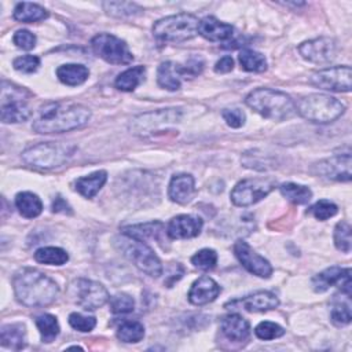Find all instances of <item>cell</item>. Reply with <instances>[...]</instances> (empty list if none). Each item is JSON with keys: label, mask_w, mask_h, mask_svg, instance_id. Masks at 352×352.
Listing matches in <instances>:
<instances>
[{"label": "cell", "mask_w": 352, "mask_h": 352, "mask_svg": "<svg viewBox=\"0 0 352 352\" xmlns=\"http://www.w3.org/2000/svg\"><path fill=\"white\" fill-rule=\"evenodd\" d=\"M91 118V110L78 103L48 102L37 110L32 128L37 133H63L82 128Z\"/></svg>", "instance_id": "cell-1"}, {"label": "cell", "mask_w": 352, "mask_h": 352, "mask_svg": "<svg viewBox=\"0 0 352 352\" xmlns=\"http://www.w3.org/2000/svg\"><path fill=\"white\" fill-rule=\"evenodd\" d=\"M16 300L25 307H45L55 301L59 287L50 276L36 268H22L12 278Z\"/></svg>", "instance_id": "cell-2"}, {"label": "cell", "mask_w": 352, "mask_h": 352, "mask_svg": "<svg viewBox=\"0 0 352 352\" xmlns=\"http://www.w3.org/2000/svg\"><path fill=\"white\" fill-rule=\"evenodd\" d=\"M245 103L261 117L274 121L292 118L297 113L293 99L287 94L272 88L253 89L245 98Z\"/></svg>", "instance_id": "cell-3"}, {"label": "cell", "mask_w": 352, "mask_h": 352, "mask_svg": "<svg viewBox=\"0 0 352 352\" xmlns=\"http://www.w3.org/2000/svg\"><path fill=\"white\" fill-rule=\"evenodd\" d=\"M76 151V146L65 142H41L22 153L25 164L38 169H52L63 165Z\"/></svg>", "instance_id": "cell-4"}, {"label": "cell", "mask_w": 352, "mask_h": 352, "mask_svg": "<svg viewBox=\"0 0 352 352\" xmlns=\"http://www.w3.org/2000/svg\"><path fill=\"white\" fill-rule=\"evenodd\" d=\"M296 111L311 122L329 124L344 114L345 106L330 95L311 94L298 100Z\"/></svg>", "instance_id": "cell-5"}, {"label": "cell", "mask_w": 352, "mask_h": 352, "mask_svg": "<svg viewBox=\"0 0 352 352\" xmlns=\"http://www.w3.org/2000/svg\"><path fill=\"white\" fill-rule=\"evenodd\" d=\"M114 243L117 249L142 272L153 278H158L162 274V264L158 256L144 241L121 232V236L116 238Z\"/></svg>", "instance_id": "cell-6"}, {"label": "cell", "mask_w": 352, "mask_h": 352, "mask_svg": "<svg viewBox=\"0 0 352 352\" xmlns=\"http://www.w3.org/2000/svg\"><path fill=\"white\" fill-rule=\"evenodd\" d=\"M199 21L195 15L180 12L165 16L153 25V34L164 43H182L197 36Z\"/></svg>", "instance_id": "cell-7"}, {"label": "cell", "mask_w": 352, "mask_h": 352, "mask_svg": "<svg viewBox=\"0 0 352 352\" xmlns=\"http://www.w3.org/2000/svg\"><path fill=\"white\" fill-rule=\"evenodd\" d=\"M67 294L74 304L85 311H95L110 300L109 292L102 283L85 278L74 279L67 287Z\"/></svg>", "instance_id": "cell-8"}, {"label": "cell", "mask_w": 352, "mask_h": 352, "mask_svg": "<svg viewBox=\"0 0 352 352\" xmlns=\"http://www.w3.org/2000/svg\"><path fill=\"white\" fill-rule=\"evenodd\" d=\"M25 94L26 89L16 87L7 81H3L1 85V121L6 124L10 122H23L32 116V110L26 103Z\"/></svg>", "instance_id": "cell-9"}, {"label": "cell", "mask_w": 352, "mask_h": 352, "mask_svg": "<svg viewBox=\"0 0 352 352\" xmlns=\"http://www.w3.org/2000/svg\"><path fill=\"white\" fill-rule=\"evenodd\" d=\"M204 69V60L201 58H191L186 65L175 63L172 60L164 62L158 66L157 81L158 85L168 91H177L182 84L183 77L192 78L198 76Z\"/></svg>", "instance_id": "cell-10"}, {"label": "cell", "mask_w": 352, "mask_h": 352, "mask_svg": "<svg viewBox=\"0 0 352 352\" xmlns=\"http://www.w3.org/2000/svg\"><path fill=\"white\" fill-rule=\"evenodd\" d=\"M92 51L111 65H128L133 60L126 43L110 33H99L91 40Z\"/></svg>", "instance_id": "cell-11"}, {"label": "cell", "mask_w": 352, "mask_h": 352, "mask_svg": "<svg viewBox=\"0 0 352 352\" xmlns=\"http://www.w3.org/2000/svg\"><path fill=\"white\" fill-rule=\"evenodd\" d=\"M275 188V180L270 177H249L241 180L231 191V201L236 206H250Z\"/></svg>", "instance_id": "cell-12"}, {"label": "cell", "mask_w": 352, "mask_h": 352, "mask_svg": "<svg viewBox=\"0 0 352 352\" xmlns=\"http://www.w3.org/2000/svg\"><path fill=\"white\" fill-rule=\"evenodd\" d=\"M309 82L320 89L334 92H349L352 87V70L349 66H333L315 72Z\"/></svg>", "instance_id": "cell-13"}, {"label": "cell", "mask_w": 352, "mask_h": 352, "mask_svg": "<svg viewBox=\"0 0 352 352\" xmlns=\"http://www.w3.org/2000/svg\"><path fill=\"white\" fill-rule=\"evenodd\" d=\"M182 117L180 109H161L151 113H144L135 117L129 125L131 131L136 135H146L157 131L161 125L177 122Z\"/></svg>", "instance_id": "cell-14"}, {"label": "cell", "mask_w": 352, "mask_h": 352, "mask_svg": "<svg viewBox=\"0 0 352 352\" xmlns=\"http://www.w3.org/2000/svg\"><path fill=\"white\" fill-rule=\"evenodd\" d=\"M338 285L341 292L351 297L352 280H351V268H341L333 265L330 268L323 270L312 278V289L316 293H323L329 287Z\"/></svg>", "instance_id": "cell-15"}, {"label": "cell", "mask_w": 352, "mask_h": 352, "mask_svg": "<svg viewBox=\"0 0 352 352\" xmlns=\"http://www.w3.org/2000/svg\"><path fill=\"white\" fill-rule=\"evenodd\" d=\"M315 175L337 180V182H349L351 180V154H337L330 158L322 160L312 166Z\"/></svg>", "instance_id": "cell-16"}, {"label": "cell", "mask_w": 352, "mask_h": 352, "mask_svg": "<svg viewBox=\"0 0 352 352\" xmlns=\"http://www.w3.org/2000/svg\"><path fill=\"white\" fill-rule=\"evenodd\" d=\"M234 253L239 263L253 275L260 278H270L272 274V267L268 260L256 253L249 243L239 239L234 243Z\"/></svg>", "instance_id": "cell-17"}, {"label": "cell", "mask_w": 352, "mask_h": 352, "mask_svg": "<svg viewBox=\"0 0 352 352\" xmlns=\"http://www.w3.org/2000/svg\"><path fill=\"white\" fill-rule=\"evenodd\" d=\"M300 55L312 63H327L337 52V44L330 37H318L302 43L298 47Z\"/></svg>", "instance_id": "cell-18"}, {"label": "cell", "mask_w": 352, "mask_h": 352, "mask_svg": "<svg viewBox=\"0 0 352 352\" xmlns=\"http://www.w3.org/2000/svg\"><path fill=\"white\" fill-rule=\"evenodd\" d=\"M204 221L191 214H179L170 219L166 227V234L170 239H188L199 235Z\"/></svg>", "instance_id": "cell-19"}, {"label": "cell", "mask_w": 352, "mask_h": 352, "mask_svg": "<svg viewBox=\"0 0 352 352\" xmlns=\"http://www.w3.org/2000/svg\"><path fill=\"white\" fill-rule=\"evenodd\" d=\"M226 305L242 308L248 312H264V311L276 308L279 305V298L272 292L261 290V292H256L253 294L245 296L239 300L230 301Z\"/></svg>", "instance_id": "cell-20"}, {"label": "cell", "mask_w": 352, "mask_h": 352, "mask_svg": "<svg viewBox=\"0 0 352 352\" xmlns=\"http://www.w3.org/2000/svg\"><path fill=\"white\" fill-rule=\"evenodd\" d=\"M220 330L223 336L235 344H245L250 336L249 322L238 314H228L220 320Z\"/></svg>", "instance_id": "cell-21"}, {"label": "cell", "mask_w": 352, "mask_h": 352, "mask_svg": "<svg viewBox=\"0 0 352 352\" xmlns=\"http://www.w3.org/2000/svg\"><path fill=\"white\" fill-rule=\"evenodd\" d=\"M220 292L221 287L219 283L210 276L204 275L191 285L188 292V301L194 305H205L214 301Z\"/></svg>", "instance_id": "cell-22"}, {"label": "cell", "mask_w": 352, "mask_h": 352, "mask_svg": "<svg viewBox=\"0 0 352 352\" xmlns=\"http://www.w3.org/2000/svg\"><path fill=\"white\" fill-rule=\"evenodd\" d=\"M168 195L170 201L186 205L195 195V182L194 177L188 173H180L172 176L168 187Z\"/></svg>", "instance_id": "cell-23"}, {"label": "cell", "mask_w": 352, "mask_h": 352, "mask_svg": "<svg viewBox=\"0 0 352 352\" xmlns=\"http://www.w3.org/2000/svg\"><path fill=\"white\" fill-rule=\"evenodd\" d=\"M198 33L209 41H226L232 37L234 28L214 16H206L199 21Z\"/></svg>", "instance_id": "cell-24"}, {"label": "cell", "mask_w": 352, "mask_h": 352, "mask_svg": "<svg viewBox=\"0 0 352 352\" xmlns=\"http://www.w3.org/2000/svg\"><path fill=\"white\" fill-rule=\"evenodd\" d=\"M1 345L12 351H21L26 346V330L22 323H8L0 330Z\"/></svg>", "instance_id": "cell-25"}, {"label": "cell", "mask_w": 352, "mask_h": 352, "mask_svg": "<svg viewBox=\"0 0 352 352\" xmlns=\"http://www.w3.org/2000/svg\"><path fill=\"white\" fill-rule=\"evenodd\" d=\"M107 180V172L106 170H96L91 175L78 177L74 182L76 190L85 198H94L99 190L104 186Z\"/></svg>", "instance_id": "cell-26"}, {"label": "cell", "mask_w": 352, "mask_h": 352, "mask_svg": "<svg viewBox=\"0 0 352 352\" xmlns=\"http://www.w3.org/2000/svg\"><path fill=\"white\" fill-rule=\"evenodd\" d=\"M88 76V67L80 63H66L56 69V77L59 78V81L69 87H76L85 82Z\"/></svg>", "instance_id": "cell-27"}, {"label": "cell", "mask_w": 352, "mask_h": 352, "mask_svg": "<svg viewBox=\"0 0 352 352\" xmlns=\"http://www.w3.org/2000/svg\"><path fill=\"white\" fill-rule=\"evenodd\" d=\"M125 235L138 238L140 241L153 238L157 241H161V235L165 232V227L160 221H150L144 224H135V226H126L121 231Z\"/></svg>", "instance_id": "cell-28"}, {"label": "cell", "mask_w": 352, "mask_h": 352, "mask_svg": "<svg viewBox=\"0 0 352 352\" xmlns=\"http://www.w3.org/2000/svg\"><path fill=\"white\" fill-rule=\"evenodd\" d=\"M15 206L18 212L26 219H34L43 212L41 199L30 191L18 192L15 197Z\"/></svg>", "instance_id": "cell-29"}, {"label": "cell", "mask_w": 352, "mask_h": 352, "mask_svg": "<svg viewBox=\"0 0 352 352\" xmlns=\"http://www.w3.org/2000/svg\"><path fill=\"white\" fill-rule=\"evenodd\" d=\"M14 19L19 21V22H26V23H32V22H37V21H43L45 18H48V11L36 4V3H18L14 8L12 12Z\"/></svg>", "instance_id": "cell-30"}, {"label": "cell", "mask_w": 352, "mask_h": 352, "mask_svg": "<svg viewBox=\"0 0 352 352\" xmlns=\"http://www.w3.org/2000/svg\"><path fill=\"white\" fill-rule=\"evenodd\" d=\"M144 76H146L144 66H133V67H129V69L124 70L122 73H120L114 81V85L120 91L131 92L138 85H140L143 82Z\"/></svg>", "instance_id": "cell-31"}, {"label": "cell", "mask_w": 352, "mask_h": 352, "mask_svg": "<svg viewBox=\"0 0 352 352\" xmlns=\"http://www.w3.org/2000/svg\"><path fill=\"white\" fill-rule=\"evenodd\" d=\"M239 63L243 70L246 72H254V73H261L267 70V60L263 54L250 50V48H243L241 50L239 55Z\"/></svg>", "instance_id": "cell-32"}, {"label": "cell", "mask_w": 352, "mask_h": 352, "mask_svg": "<svg viewBox=\"0 0 352 352\" xmlns=\"http://www.w3.org/2000/svg\"><path fill=\"white\" fill-rule=\"evenodd\" d=\"M280 194L290 202L296 204V205H304L307 202H309V199L312 198V191L309 190V187L302 186V184H297V183H283L280 187Z\"/></svg>", "instance_id": "cell-33"}, {"label": "cell", "mask_w": 352, "mask_h": 352, "mask_svg": "<svg viewBox=\"0 0 352 352\" xmlns=\"http://www.w3.org/2000/svg\"><path fill=\"white\" fill-rule=\"evenodd\" d=\"M34 260L37 263L48 264V265H63L69 260V254L62 248L45 246L36 250Z\"/></svg>", "instance_id": "cell-34"}, {"label": "cell", "mask_w": 352, "mask_h": 352, "mask_svg": "<svg viewBox=\"0 0 352 352\" xmlns=\"http://www.w3.org/2000/svg\"><path fill=\"white\" fill-rule=\"evenodd\" d=\"M36 326L40 331L41 341L43 342H52L56 336L59 334V323L58 319L54 315L50 314H43L36 318Z\"/></svg>", "instance_id": "cell-35"}, {"label": "cell", "mask_w": 352, "mask_h": 352, "mask_svg": "<svg viewBox=\"0 0 352 352\" xmlns=\"http://www.w3.org/2000/svg\"><path fill=\"white\" fill-rule=\"evenodd\" d=\"M117 337L122 342H139L144 337V327L138 320H126L118 327Z\"/></svg>", "instance_id": "cell-36"}, {"label": "cell", "mask_w": 352, "mask_h": 352, "mask_svg": "<svg viewBox=\"0 0 352 352\" xmlns=\"http://www.w3.org/2000/svg\"><path fill=\"white\" fill-rule=\"evenodd\" d=\"M103 8L109 15L118 18L139 15L143 11L136 3L131 1H104Z\"/></svg>", "instance_id": "cell-37"}, {"label": "cell", "mask_w": 352, "mask_h": 352, "mask_svg": "<svg viewBox=\"0 0 352 352\" xmlns=\"http://www.w3.org/2000/svg\"><path fill=\"white\" fill-rule=\"evenodd\" d=\"M330 318H331V322L337 326L348 324L352 319L349 301H341V300L334 298L331 308H330Z\"/></svg>", "instance_id": "cell-38"}, {"label": "cell", "mask_w": 352, "mask_h": 352, "mask_svg": "<svg viewBox=\"0 0 352 352\" xmlns=\"http://www.w3.org/2000/svg\"><path fill=\"white\" fill-rule=\"evenodd\" d=\"M334 245L338 250L344 253L351 252L352 239H351V226L346 221L337 223L334 228Z\"/></svg>", "instance_id": "cell-39"}, {"label": "cell", "mask_w": 352, "mask_h": 352, "mask_svg": "<svg viewBox=\"0 0 352 352\" xmlns=\"http://www.w3.org/2000/svg\"><path fill=\"white\" fill-rule=\"evenodd\" d=\"M254 334L257 338L268 341V340H275V338L282 337L285 334V329L282 326H279L278 323L264 320L256 326Z\"/></svg>", "instance_id": "cell-40"}, {"label": "cell", "mask_w": 352, "mask_h": 352, "mask_svg": "<svg viewBox=\"0 0 352 352\" xmlns=\"http://www.w3.org/2000/svg\"><path fill=\"white\" fill-rule=\"evenodd\" d=\"M191 263L199 270L209 271L216 267L217 253L213 249H201L191 257Z\"/></svg>", "instance_id": "cell-41"}, {"label": "cell", "mask_w": 352, "mask_h": 352, "mask_svg": "<svg viewBox=\"0 0 352 352\" xmlns=\"http://www.w3.org/2000/svg\"><path fill=\"white\" fill-rule=\"evenodd\" d=\"M135 309V300L125 293H118L110 298V311L113 314H129Z\"/></svg>", "instance_id": "cell-42"}, {"label": "cell", "mask_w": 352, "mask_h": 352, "mask_svg": "<svg viewBox=\"0 0 352 352\" xmlns=\"http://www.w3.org/2000/svg\"><path fill=\"white\" fill-rule=\"evenodd\" d=\"M337 212H338V206L334 202L327 199H319L309 208V213H312L318 220H327L334 214H337Z\"/></svg>", "instance_id": "cell-43"}, {"label": "cell", "mask_w": 352, "mask_h": 352, "mask_svg": "<svg viewBox=\"0 0 352 352\" xmlns=\"http://www.w3.org/2000/svg\"><path fill=\"white\" fill-rule=\"evenodd\" d=\"M69 324L77 331L88 333L94 330V327L96 326V319L94 316H85V315L73 312L69 315Z\"/></svg>", "instance_id": "cell-44"}, {"label": "cell", "mask_w": 352, "mask_h": 352, "mask_svg": "<svg viewBox=\"0 0 352 352\" xmlns=\"http://www.w3.org/2000/svg\"><path fill=\"white\" fill-rule=\"evenodd\" d=\"M12 66L22 73H34L40 66V58L36 55H23L14 59Z\"/></svg>", "instance_id": "cell-45"}, {"label": "cell", "mask_w": 352, "mask_h": 352, "mask_svg": "<svg viewBox=\"0 0 352 352\" xmlns=\"http://www.w3.org/2000/svg\"><path fill=\"white\" fill-rule=\"evenodd\" d=\"M12 41L18 48L29 51V50L34 48V45H36V36L26 29H21V30L15 32Z\"/></svg>", "instance_id": "cell-46"}, {"label": "cell", "mask_w": 352, "mask_h": 352, "mask_svg": "<svg viewBox=\"0 0 352 352\" xmlns=\"http://www.w3.org/2000/svg\"><path fill=\"white\" fill-rule=\"evenodd\" d=\"M221 116H223L224 121L227 122V125L231 128H241L246 120L245 113L239 109H226V110H223Z\"/></svg>", "instance_id": "cell-47"}, {"label": "cell", "mask_w": 352, "mask_h": 352, "mask_svg": "<svg viewBox=\"0 0 352 352\" xmlns=\"http://www.w3.org/2000/svg\"><path fill=\"white\" fill-rule=\"evenodd\" d=\"M234 69V59L230 55H226L220 58L216 65H214V72L216 73H228Z\"/></svg>", "instance_id": "cell-48"}, {"label": "cell", "mask_w": 352, "mask_h": 352, "mask_svg": "<svg viewBox=\"0 0 352 352\" xmlns=\"http://www.w3.org/2000/svg\"><path fill=\"white\" fill-rule=\"evenodd\" d=\"M52 212L54 213H67V214H72V208L69 206V204L60 195H58L52 201Z\"/></svg>", "instance_id": "cell-49"}]
</instances>
